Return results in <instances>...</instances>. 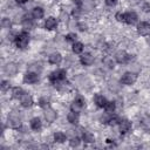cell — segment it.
<instances>
[{
	"mask_svg": "<svg viewBox=\"0 0 150 150\" xmlns=\"http://www.w3.org/2000/svg\"><path fill=\"white\" fill-rule=\"evenodd\" d=\"M104 1H105V5H108L110 7H112V6H115L117 4V0H104Z\"/></svg>",
	"mask_w": 150,
	"mask_h": 150,
	"instance_id": "obj_33",
	"label": "cell"
},
{
	"mask_svg": "<svg viewBox=\"0 0 150 150\" xmlns=\"http://www.w3.org/2000/svg\"><path fill=\"white\" fill-rule=\"evenodd\" d=\"M18 4H20V5H23V4H26L28 0H15Z\"/></svg>",
	"mask_w": 150,
	"mask_h": 150,
	"instance_id": "obj_35",
	"label": "cell"
},
{
	"mask_svg": "<svg viewBox=\"0 0 150 150\" xmlns=\"http://www.w3.org/2000/svg\"><path fill=\"white\" fill-rule=\"evenodd\" d=\"M84 104H86L84 98H83L82 96H77V97L73 101V103H71V105H70V110L76 111V112H80V111L83 109Z\"/></svg>",
	"mask_w": 150,
	"mask_h": 150,
	"instance_id": "obj_5",
	"label": "cell"
},
{
	"mask_svg": "<svg viewBox=\"0 0 150 150\" xmlns=\"http://www.w3.org/2000/svg\"><path fill=\"white\" fill-rule=\"evenodd\" d=\"M5 73L7 74V75H9V76H13V75H15L16 73H18V66L15 64V63H7L6 66H5Z\"/></svg>",
	"mask_w": 150,
	"mask_h": 150,
	"instance_id": "obj_16",
	"label": "cell"
},
{
	"mask_svg": "<svg viewBox=\"0 0 150 150\" xmlns=\"http://www.w3.org/2000/svg\"><path fill=\"white\" fill-rule=\"evenodd\" d=\"M115 18H116V20H117V21H120V22H124V13L118 12V13H116Z\"/></svg>",
	"mask_w": 150,
	"mask_h": 150,
	"instance_id": "obj_32",
	"label": "cell"
},
{
	"mask_svg": "<svg viewBox=\"0 0 150 150\" xmlns=\"http://www.w3.org/2000/svg\"><path fill=\"white\" fill-rule=\"evenodd\" d=\"M9 87H11L9 81H7V80H2V81H1V89H2L4 91L8 90V89H9Z\"/></svg>",
	"mask_w": 150,
	"mask_h": 150,
	"instance_id": "obj_29",
	"label": "cell"
},
{
	"mask_svg": "<svg viewBox=\"0 0 150 150\" xmlns=\"http://www.w3.org/2000/svg\"><path fill=\"white\" fill-rule=\"evenodd\" d=\"M80 143H81V139H80L79 137H73V138L69 141V144H70V146H73V148L79 146Z\"/></svg>",
	"mask_w": 150,
	"mask_h": 150,
	"instance_id": "obj_28",
	"label": "cell"
},
{
	"mask_svg": "<svg viewBox=\"0 0 150 150\" xmlns=\"http://www.w3.org/2000/svg\"><path fill=\"white\" fill-rule=\"evenodd\" d=\"M131 59V55H129L127 52H124V50H120V52H117L116 54H115V60H116V62H118V63H121V64H124V63H127V62H129V60Z\"/></svg>",
	"mask_w": 150,
	"mask_h": 150,
	"instance_id": "obj_6",
	"label": "cell"
},
{
	"mask_svg": "<svg viewBox=\"0 0 150 150\" xmlns=\"http://www.w3.org/2000/svg\"><path fill=\"white\" fill-rule=\"evenodd\" d=\"M14 42H15V45H16L18 48H20V49L26 48L28 46V43H29V34L27 32H25V30L20 32L19 34L15 35Z\"/></svg>",
	"mask_w": 150,
	"mask_h": 150,
	"instance_id": "obj_2",
	"label": "cell"
},
{
	"mask_svg": "<svg viewBox=\"0 0 150 150\" xmlns=\"http://www.w3.org/2000/svg\"><path fill=\"white\" fill-rule=\"evenodd\" d=\"M76 34L75 33H68L66 36H64V39H66V41H68V42H71V43H74V42H76Z\"/></svg>",
	"mask_w": 150,
	"mask_h": 150,
	"instance_id": "obj_27",
	"label": "cell"
},
{
	"mask_svg": "<svg viewBox=\"0 0 150 150\" xmlns=\"http://www.w3.org/2000/svg\"><path fill=\"white\" fill-rule=\"evenodd\" d=\"M43 15H45V12H43V9L41 8V7H34L33 8V11H32V16L34 18V19H42L43 18Z\"/></svg>",
	"mask_w": 150,
	"mask_h": 150,
	"instance_id": "obj_21",
	"label": "cell"
},
{
	"mask_svg": "<svg viewBox=\"0 0 150 150\" xmlns=\"http://www.w3.org/2000/svg\"><path fill=\"white\" fill-rule=\"evenodd\" d=\"M20 103H21L22 107H25V108H29V107L33 105L34 101H33V97H32L29 94H26V93H25V94L20 97Z\"/></svg>",
	"mask_w": 150,
	"mask_h": 150,
	"instance_id": "obj_11",
	"label": "cell"
},
{
	"mask_svg": "<svg viewBox=\"0 0 150 150\" xmlns=\"http://www.w3.org/2000/svg\"><path fill=\"white\" fill-rule=\"evenodd\" d=\"M139 124L143 129L145 130H150V115H144L142 116L141 121H139Z\"/></svg>",
	"mask_w": 150,
	"mask_h": 150,
	"instance_id": "obj_20",
	"label": "cell"
},
{
	"mask_svg": "<svg viewBox=\"0 0 150 150\" xmlns=\"http://www.w3.org/2000/svg\"><path fill=\"white\" fill-rule=\"evenodd\" d=\"M56 117H57V114L53 108H50L49 105L47 108H45V118L47 120V122L52 123V122H54L56 120Z\"/></svg>",
	"mask_w": 150,
	"mask_h": 150,
	"instance_id": "obj_10",
	"label": "cell"
},
{
	"mask_svg": "<svg viewBox=\"0 0 150 150\" xmlns=\"http://www.w3.org/2000/svg\"><path fill=\"white\" fill-rule=\"evenodd\" d=\"M67 120H68V122L71 123V124H77V123H79V120H80L79 112L70 110V112H68V115H67Z\"/></svg>",
	"mask_w": 150,
	"mask_h": 150,
	"instance_id": "obj_19",
	"label": "cell"
},
{
	"mask_svg": "<svg viewBox=\"0 0 150 150\" xmlns=\"http://www.w3.org/2000/svg\"><path fill=\"white\" fill-rule=\"evenodd\" d=\"M115 108H116L115 102L108 101L107 104H105V107H104V110H105V112H108V114H112V112L115 111Z\"/></svg>",
	"mask_w": 150,
	"mask_h": 150,
	"instance_id": "obj_25",
	"label": "cell"
},
{
	"mask_svg": "<svg viewBox=\"0 0 150 150\" xmlns=\"http://www.w3.org/2000/svg\"><path fill=\"white\" fill-rule=\"evenodd\" d=\"M48 61L52 64H60L61 61H62V55L60 53H52L48 56Z\"/></svg>",
	"mask_w": 150,
	"mask_h": 150,
	"instance_id": "obj_15",
	"label": "cell"
},
{
	"mask_svg": "<svg viewBox=\"0 0 150 150\" xmlns=\"http://www.w3.org/2000/svg\"><path fill=\"white\" fill-rule=\"evenodd\" d=\"M80 62H81L83 66H91L93 62H94V56H93L90 53H84V54L81 55Z\"/></svg>",
	"mask_w": 150,
	"mask_h": 150,
	"instance_id": "obj_13",
	"label": "cell"
},
{
	"mask_svg": "<svg viewBox=\"0 0 150 150\" xmlns=\"http://www.w3.org/2000/svg\"><path fill=\"white\" fill-rule=\"evenodd\" d=\"M39 104H40V107H42V108H47V107H48V100L45 98V97H42V98H40Z\"/></svg>",
	"mask_w": 150,
	"mask_h": 150,
	"instance_id": "obj_31",
	"label": "cell"
},
{
	"mask_svg": "<svg viewBox=\"0 0 150 150\" xmlns=\"http://www.w3.org/2000/svg\"><path fill=\"white\" fill-rule=\"evenodd\" d=\"M66 77H67V73H66L64 69H56V70H54V71L50 73V75H49V81H50L54 86H56V84L62 83V82L66 80Z\"/></svg>",
	"mask_w": 150,
	"mask_h": 150,
	"instance_id": "obj_1",
	"label": "cell"
},
{
	"mask_svg": "<svg viewBox=\"0 0 150 150\" xmlns=\"http://www.w3.org/2000/svg\"><path fill=\"white\" fill-rule=\"evenodd\" d=\"M143 11L144 12H150V4H148V2L143 4Z\"/></svg>",
	"mask_w": 150,
	"mask_h": 150,
	"instance_id": "obj_34",
	"label": "cell"
},
{
	"mask_svg": "<svg viewBox=\"0 0 150 150\" xmlns=\"http://www.w3.org/2000/svg\"><path fill=\"white\" fill-rule=\"evenodd\" d=\"M38 81H39V74H38V73H34V71L28 70V71L23 75V82H25V83L33 84V83H36Z\"/></svg>",
	"mask_w": 150,
	"mask_h": 150,
	"instance_id": "obj_7",
	"label": "cell"
},
{
	"mask_svg": "<svg viewBox=\"0 0 150 150\" xmlns=\"http://www.w3.org/2000/svg\"><path fill=\"white\" fill-rule=\"evenodd\" d=\"M56 26H57V21L54 16H49V18L46 19V21H45V28L46 29L53 30V29H55Z\"/></svg>",
	"mask_w": 150,
	"mask_h": 150,
	"instance_id": "obj_14",
	"label": "cell"
},
{
	"mask_svg": "<svg viewBox=\"0 0 150 150\" xmlns=\"http://www.w3.org/2000/svg\"><path fill=\"white\" fill-rule=\"evenodd\" d=\"M29 125H30L32 130L39 131V130L42 128V122H41V120H40L39 117H33V118L30 120V122H29Z\"/></svg>",
	"mask_w": 150,
	"mask_h": 150,
	"instance_id": "obj_17",
	"label": "cell"
},
{
	"mask_svg": "<svg viewBox=\"0 0 150 150\" xmlns=\"http://www.w3.org/2000/svg\"><path fill=\"white\" fill-rule=\"evenodd\" d=\"M118 125H120V132L122 135L129 132L130 129H131V122L128 121V120H121L120 123H118Z\"/></svg>",
	"mask_w": 150,
	"mask_h": 150,
	"instance_id": "obj_12",
	"label": "cell"
},
{
	"mask_svg": "<svg viewBox=\"0 0 150 150\" xmlns=\"http://www.w3.org/2000/svg\"><path fill=\"white\" fill-rule=\"evenodd\" d=\"M23 94H25V91H23L22 88H20V87H14V88H12V96H13L14 98H19V100H20V97H21Z\"/></svg>",
	"mask_w": 150,
	"mask_h": 150,
	"instance_id": "obj_23",
	"label": "cell"
},
{
	"mask_svg": "<svg viewBox=\"0 0 150 150\" xmlns=\"http://www.w3.org/2000/svg\"><path fill=\"white\" fill-rule=\"evenodd\" d=\"M94 102H95V104H96L98 108H104L108 101L105 100V97H104L103 95L97 94V95H95V97H94Z\"/></svg>",
	"mask_w": 150,
	"mask_h": 150,
	"instance_id": "obj_18",
	"label": "cell"
},
{
	"mask_svg": "<svg viewBox=\"0 0 150 150\" xmlns=\"http://www.w3.org/2000/svg\"><path fill=\"white\" fill-rule=\"evenodd\" d=\"M138 21V15L135 12H127L124 13V22L128 25H135Z\"/></svg>",
	"mask_w": 150,
	"mask_h": 150,
	"instance_id": "obj_9",
	"label": "cell"
},
{
	"mask_svg": "<svg viewBox=\"0 0 150 150\" xmlns=\"http://www.w3.org/2000/svg\"><path fill=\"white\" fill-rule=\"evenodd\" d=\"M83 48H84V46H83L82 42L76 41V42L73 43V52H74L75 54H81V53L83 52Z\"/></svg>",
	"mask_w": 150,
	"mask_h": 150,
	"instance_id": "obj_24",
	"label": "cell"
},
{
	"mask_svg": "<svg viewBox=\"0 0 150 150\" xmlns=\"http://www.w3.org/2000/svg\"><path fill=\"white\" fill-rule=\"evenodd\" d=\"M136 80H137V75L135 73L127 71V73H124L122 75V77H121L120 81H121V83H123L125 86H131V84H134L136 82Z\"/></svg>",
	"mask_w": 150,
	"mask_h": 150,
	"instance_id": "obj_3",
	"label": "cell"
},
{
	"mask_svg": "<svg viewBox=\"0 0 150 150\" xmlns=\"http://www.w3.org/2000/svg\"><path fill=\"white\" fill-rule=\"evenodd\" d=\"M8 124L13 128H18L21 125V116L16 111H12L8 115Z\"/></svg>",
	"mask_w": 150,
	"mask_h": 150,
	"instance_id": "obj_4",
	"label": "cell"
},
{
	"mask_svg": "<svg viewBox=\"0 0 150 150\" xmlns=\"http://www.w3.org/2000/svg\"><path fill=\"white\" fill-rule=\"evenodd\" d=\"M82 141L84 142V143H93L95 139H94V136L90 134V132H83L82 134Z\"/></svg>",
	"mask_w": 150,
	"mask_h": 150,
	"instance_id": "obj_26",
	"label": "cell"
},
{
	"mask_svg": "<svg viewBox=\"0 0 150 150\" xmlns=\"http://www.w3.org/2000/svg\"><path fill=\"white\" fill-rule=\"evenodd\" d=\"M66 139H67V136H66L64 132H62V131H56V132L54 134V141H55V142H57V143H63V142H66Z\"/></svg>",
	"mask_w": 150,
	"mask_h": 150,
	"instance_id": "obj_22",
	"label": "cell"
},
{
	"mask_svg": "<svg viewBox=\"0 0 150 150\" xmlns=\"http://www.w3.org/2000/svg\"><path fill=\"white\" fill-rule=\"evenodd\" d=\"M1 26H2L4 28H9V27H11V21H9V19H8V18H4V19L1 20Z\"/></svg>",
	"mask_w": 150,
	"mask_h": 150,
	"instance_id": "obj_30",
	"label": "cell"
},
{
	"mask_svg": "<svg viewBox=\"0 0 150 150\" xmlns=\"http://www.w3.org/2000/svg\"><path fill=\"white\" fill-rule=\"evenodd\" d=\"M137 33L142 36H146L150 34V23L146 21H142L137 25Z\"/></svg>",
	"mask_w": 150,
	"mask_h": 150,
	"instance_id": "obj_8",
	"label": "cell"
}]
</instances>
